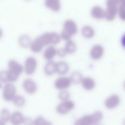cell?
Instances as JSON below:
<instances>
[{
    "instance_id": "obj_1",
    "label": "cell",
    "mask_w": 125,
    "mask_h": 125,
    "mask_svg": "<svg viewBox=\"0 0 125 125\" xmlns=\"http://www.w3.org/2000/svg\"><path fill=\"white\" fill-rule=\"evenodd\" d=\"M44 47L49 44H57L60 41V36L55 32L46 33L37 37Z\"/></svg>"
},
{
    "instance_id": "obj_2",
    "label": "cell",
    "mask_w": 125,
    "mask_h": 125,
    "mask_svg": "<svg viewBox=\"0 0 125 125\" xmlns=\"http://www.w3.org/2000/svg\"><path fill=\"white\" fill-rule=\"evenodd\" d=\"M16 86L11 83H6L3 88L2 96L3 99L8 102L12 101L16 94Z\"/></svg>"
},
{
    "instance_id": "obj_3",
    "label": "cell",
    "mask_w": 125,
    "mask_h": 125,
    "mask_svg": "<svg viewBox=\"0 0 125 125\" xmlns=\"http://www.w3.org/2000/svg\"><path fill=\"white\" fill-rule=\"evenodd\" d=\"M38 62L36 59L32 57L27 58L25 62L24 70L26 74L31 75L35 73L37 68Z\"/></svg>"
},
{
    "instance_id": "obj_4",
    "label": "cell",
    "mask_w": 125,
    "mask_h": 125,
    "mask_svg": "<svg viewBox=\"0 0 125 125\" xmlns=\"http://www.w3.org/2000/svg\"><path fill=\"white\" fill-rule=\"evenodd\" d=\"M74 107V104L73 102L69 100L63 101L57 107V112L61 115H64L70 112Z\"/></svg>"
},
{
    "instance_id": "obj_5",
    "label": "cell",
    "mask_w": 125,
    "mask_h": 125,
    "mask_svg": "<svg viewBox=\"0 0 125 125\" xmlns=\"http://www.w3.org/2000/svg\"><path fill=\"white\" fill-rule=\"evenodd\" d=\"M22 86L24 90L29 94H34L38 89L37 84L31 79L25 80L22 83Z\"/></svg>"
},
{
    "instance_id": "obj_6",
    "label": "cell",
    "mask_w": 125,
    "mask_h": 125,
    "mask_svg": "<svg viewBox=\"0 0 125 125\" xmlns=\"http://www.w3.org/2000/svg\"><path fill=\"white\" fill-rule=\"evenodd\" d=\"M8 70L20 76L24 70V67L19 62L14 60H11L8 62Z\"/></svg>"
},
{
    "instance_id": "obj_7",
    "label": "cell",
    "mask_w": 125,
    "mask_h": 125,
    "mask_svg": "<svg viewBox=\"0 0 125 125\" xmlns=\"http://www.w3.org/2000/svg\"><path fill=\"white\" fill-rule=\"evenodd\" d=\"M63 28V30L72 36L74 35L77 32V26L76 23L71 20H68L65 22Z\"/></svg>"
},
{
    "instance_id": "obj_8",
    "label": "cell",
    "mask_w": 125,
    "mask_h": 125,
    "mask_svg": "<svg viewBox=\"0 0 125 125\" xmlns=\"http://www.w3.org/2000/svg\"><path fill=\"white\" fill-rule=\"evenodd\" d=\"M70 79L66 77H61L58 79L55 83V86L58 90H63L70 87L71 84Z\"/></svg>"
},
{
    "instance_id": "obj_9",
    "label": "cell",
    "mask_w": 125,
    "mask_h": 125,
    "mask_svg": "<svg viewBox=\"0 0 125 125\" xmlns=\"http://www.w3.org/2000/svg\"><path fill=\"white\" fill-rule=\"evenodd\" d=\"M120 99L116 95H113L108 97L105 101V105L107 109H114L119 104Z\"/></svg>"
},
{
    "instance_id": "obj_10",
    "label": "cell",
    "mask_w": 125,
    "mask_h": 125,
    "mask_svg": "<svg viewBox=\"0 0 125 125\" xmlns=\"http://www.w3.org/2000/svg\"><path fill=\"white\" fill-rule=\"evenodd\" d=\"M104 49L103 47L99 44H96L93 47L91 51V58L94 60H98L103 56Z\"/></svg>"
},
{
    "instance_id": "obj_11",
    "label": "cell",
    "mask_w": 125,
    "mask_h": 125,
    "mask_svg": "<svg viewBox=\"0 0 125 125\" xmlns=\"http://www.w3.org/2000/svg\"><path fill=\"white\" fill-rule=\"evenodd\" d=\"M24 117L19 111H16L11 115L10 121L13 125H18L23 123Z\"/></svg>"
},
{
    "instance_id": "obj_12",
    "label": "cell",
    "mask_w": 125,
    "mask_h": 125,
    "mask_svg": "<svg viewBox=\"0 0 125 125\" xmlns=\"http://www.w3.org/2000/svg\"><path fill=\"white\" fill-rule=\"evenodd\" d=\"M45 5L47 8L55 12L60 10V0H45Z\"/></svg>"
},
{
    "instance_id": "obj_13",
    "label": "cell",
    "mask_w": 125,
    "mask_h": 125,
    "mask_svg": "<svg viewBox=\"0 0 125 125\" xmlns=\"http://www.w3.org/2000/svg\"><path fill=\"white\" fill-rule=\"evenodd\" d=\"M91 14L93 17L98 20H101L104 17V10L100 6H95L91 11Z\"/></svg>"
},
{
    "instance_id": "obj_14",
    "label": "cell",
    "mask_w": 125,
    "mask_h": 125,
    "mask_svg": "<svg viewBox=\"0 0 125 125\" xmlns=\"http://www.w3.org/2000/svg\"><path fill=\"white\" fill-rule=\"evenodd\" d=\"M117 11V8L107 7L106 10L104 11V18L107 21H113L115 18Z\"/></svg>"
},
{
    "instance_id": "obj_15",
    "label": "cell",
    "mask_w": 125,
    "mask_h": 125,
    "mask_svg": "<svg viewBox=\"0 0 125 125\" xmlns=\"http://www.w3.org/2000/svg\"><path fill=\"white\" fill-rule=\"evenodd\" d=\"M69 70L68 65L65 62L61 61L56 63V72L59 74L63 75L67 73Z\"/></svg>"
},
{
    "instance_id": "obj_16",
    "label": "cell",
    "mask_w": 125,
    "mask_h": 125,
    "mask_svg": "<svg viewBox=\"0 0 125 125\" xmlns=\"http://www.w3.org/2000/svg\"><path fill=\"white\" fill-rule=\"evenodd\" d=\"M32 42L30 37L26 35L21 36L18 40L20 46L23 48H27L30 46Z\"/></svg>"
},
{
    "instance_id": "obj_17",
    "label": "cell",
    "mask_w": 125,
    "mask_h": 125,
    "mask_svg": "<svg viewBox=\"0 0 125 125\" xmlns=\"http://www.w3.org/2000/svg\"><path fill=\"white\" fill-rule=\"evenodd\" d=\"M81 82L83 88L87 90H92L95 87V81L90 77H85L83 79Z\"/></svg>"
},
{
    "instance_id": "obj_18",
    "label": "cell",
    "mask_w": 125,
    "mask_h": 125,
    "mask_svg": "<svg viewBox=\"0 0 125 125\" xmlns=\"http://www.w3.org/2000/svg\"><path fill=\"white\" fill-rule=\"evenodd\" d=\"M44 72L46 74L49 76L54 74L56 72V63L50 61L44 66Z\"/></svg>"
},
{
    "instance_id": "obj_19",
    "label": "cell",
    "mask_w": 125,
    "mask_h": 125,
    "mask_svg": "<svg viewBox=\"0 0 125 125\" xmlns=\"http://www.w3.org/2000/svg\"><path fill=\"white\" fill-rule=\"evenodd\" d=\"M57 54V50L52 46L48 47L44 52V57L46 60L50 61L54 58Z\"/></svg>"
},
{
    "instance_id": "obj_20",
    "label": "cell",
    "mask_w": 125,
    "mask_h": 125,
    "mask_svg": "<svg viewBox=\"0 0 125 125\" xmlns=\"http://www.w3.org/2000/svg\"><path fill=\"white\" fill-rule=\"evenodd\" d=\"M74 124L76 125H93V119L91 115H87L82 117L75 122Z\"/></svg>"
},
{
    "instance_id": "obj_21",
    "label": "cell",
    "mask_w": 125,
    "mask_h": 125,
    "mask_svg": "<svg viewBox=\"0 0 125 125\" xmlns=\"http://www.w3.org/2000/svg\"><path fill=\"white\" fill-rule=\"evenodd\" d=\"M83 35L87 39H91L94 36L95 31L93 28L90 26H85L82 29Z\"/></svg>"
},
{
    "instance_id": "obj_22",
    "label": "cell",
    "mask_w": 125,
    "mask_h": 125,
    "mask_svg": "<svg viewBox=\"0 0 125 125\" xmlns=\"http://www.w3.org/2000/svg\"><path fill=\"white\" fill-rule=\"evenodd\" d=\"M12 101L16 106L19 107H22L26 104L25 98L21 95H16Z\"/></svg>"
},
{
    "instance_id": "obj_23",
    "label": "cell",
    "mask_w": 125,
    "mask_h": 125,
    "mask_svg": "<svg viewBox=\"0 0 125 125\" xmlns=\"http://www.w3.org/2000/svg\"><path fill=\"white\" fill-rule=\"evenodd\" d=\"M70 79L71 82H73L74 84H78L81 82L82 80V74L79 72H74L72 74Z\"/></svg>"
},
{
    "instance_id": "obj_24",
    "label": "cell",
    "mask_w": 125,
    "mask_h": 125,
    "mask_svg": "<svg viewBox=\"0 0 125 125\" xmlns=\"http://www.w3.org/2000/svg\"><path fill=\"white\" fill-rule=\"evenodd\" d=\"M65 49L67 53L73 54L76 50V46L73 41L69 40L66 44Z\"/></svg>"
},
{
    "instance_id": "obj_25",
    "label": "cell",
    "mask_w": 125,
    "mask_h": 125,
    "mask_svg": "<svg viewBox=\"0 0 125 125\" xmlns=\"http://www.w3.org/2000/svg\"><path fill=\"white\" fill-rule=\"evenodd\" d=\"M91 115L93 119V125L97 124L100 123L103 118V114L101 112L97 111Z\"/></svg>"
},
{
    "instance_id": "obj_26",
    "label": "cell",
    "mask_w": 125,
    "mask_h": 125,
    "mask_svg": "<svg viewBox=\"0 0 125 125\" xmlns=\"http://www.w3.org/2000/svg\"><path fill=\"white\" fill-rule=\"evenodd\" d=\"M11 115L10 111L6 108H3L0 112V117L5 123L10 121Z\"/></svg>"
},
{
    "instance_id": "obj_27",
    "label": "cell",
    "mask_w": 125,
    "mask_h": 125,
    "mask_svg": "<svg viewBox=\"0 0 125 125\" xmlns=\"http://www.w3.org/2000/svg\"><path fill=\"white\" fill-rule=\"evenodd\" d=\"M33 124L36 125H51V124L43 117L40 116L36 117L33 121Z\"/></svg>"
},
{
    "instance_id": "obj_28",
    "label": "cell",
    "mask_w": 125,
    "mask_h": 125,
    "mask_svg": "<svg viewBox=\"0 0 125 125\" xmlns=\"http://www.w3.org/2000/svg\"><path fill=\"white\" fill-rule=\"evenodd\" d=\"M58 97L60 100L62 101H66L68 100L70 98V94L66 91H62L59 93Z\"/></svg>"
},
{
    "instance_id": "obj_29",
    "label": "cell",
    "mask_w": 125,
    "mask_h": 125,
    "mask_svg": "<svg viewBox=\"0 0 125 125\" xmlns=\"http://www.w3.org/2000/svg\"><path fill=\"white\" fill-rule=\"evenodd\" d=\"M120 3V0H107L106 5L107 7L117 8Z\"/></svg>"
},
{
    "instance_id": "obj_30",
    "label": "cell",
    "mask_w": 125,
    "mask_h": 125,
    "mask_svg": "<svg viewBox=\"0 0 125 125\" xmlns=\"http://www.w3.org/2000/svg\"><path fill=\"white\" fill-rule=\"evenodd\" d=\"M0 82L3 83H8L7 78V71L2 70L0 71Z\"/></svg>"
},
{
    "instance_id": "obj_31",
    "label": "cell",
    "mask_w": 125,
    "mask_h": 125,
    "mask_svg": "<svg viewBox=\"0 0 125 125\" xmlns=\"http://www.w3.org/2000/svg\"><path fill=\"white\" fill-rule=\"evenodd\" d=\"M119 15L122 20L124 21L125 19V4L121 3L119 9Z\"/></svg>"
},
{
    "instance_id": "obj_32",
    "label": "cell",
    "mask_w": 125,
    "mask_h": 125,
    "mask_svg": "<svg viewBox=\"0 0 125 125\" xmlns=\"http://www.w3.org/2000/svg\"><path fill=\"white\" fill-rule=\"evenodd\" d=\"M72 36L69 33L66 32L64 30H63L61 32V38L65 41H68L70 40Z\"/></svg>"
},
{
    "instance_id": "obj_33",
    "label": "cell",
    "mask_w": 125,
    "mask_h": 125,
    "mask_svg": "<svg viewBox=\"0 0 125 125\" xmlns=\"http://www.w3.org/2000/svg\"><path fill=\"white\" fill-rule=\"evenodd\" d=\"M67 54V52L66 51L65 48H62L57 50V54L60 57L63 58L65 57Z\"/></svg>"
},
{
    "instance_id": "obj_34",
    "label": "cell",
    "mask_w": 125,
    "mask_h": 125,
    "mask_svg": "<svg viewBox=\"0 0 125 125\" xmlns=\"http://www.w3.org/2000/svg\"><path fill=\"white\" fill-rule=\"evenodd\" d=\"M23 123L25 124H33V121L30 118L24 117Z\"/></svg>"
},
{
    "instance_id": "obj_35",
    "label": "cell",
    "mask_w": 125,
    "mask_h": 125,
    "mask_svg": "<svg viewBox=\"0 0 125 125\" xmlns=\"http://www.w3.org/2000/svg\"><path fill=\"white\" fill-rule=\"evenodd\" d=\"M5 122H4L2 118L0 117V125H4L5 124Z\"/></svg>"
},
{
    "instance_id": "obj_36",
    "label": "cell",
    "mask_w": 125,
    "mask_h": 125,
    "mask_svg": "<svg viewBox=\"0 0 125 125\" xmlns=\"http://www.w3.org/2000/svg\"><path fill=\"white\" fill-rule=\"evenodd\" d=\"M3 35V32L2 30L0 28V38H1Z\"/></svg>"
},
{
    "instance_id": "obj_37",
    "label": "cell",
    "mask_w": 125,
    "mask_h": 125,
    "mask_svg": "<svg viewBox=\"0 0 125 125\" xmlns=\"http://www.w3.org/2000/svg\"><path fill=\"white\" fill-rule=\"evenodd\" d=\"M120 0L121 3H125V0Z\"/></svg>"
}]
</instances>
